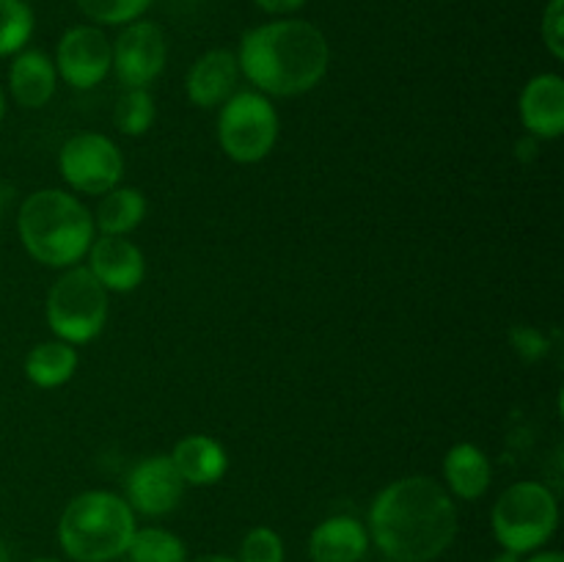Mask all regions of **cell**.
Returning a JSON list of instances; mask_svg holds the SVG:
<instances>
[{
	"label": "cell",
	"instance_id": "10",
	"mask_svg": "<svg viewBox=\"0 0 564 562\" xmlns=\"http://www.w3.org/2000/svg\"><path fill=\"white\" fill-rule=\"evenodd\" d=\"M113 66V47L102 28L75 25L61 36L55 50V69L72 88L88 91L108 77Z\"/></svg>",
	"mask_w": 564,
	"mask_h": 562
},
{
	"label": "cell",
	"instance_id": "11",
	"mask_svg": "<svg viewBox=\"0 0 564 562\" xmlns=\"http://www.w3.org/2000/svg\"><path fill=\"white\" fill-rule=\"evenodd\" d=\"M185 488V479L169 455L143 457L127 474V505L147 518H163L180 507Z\"/></svg>",
	"mask_w": 564,
	"mask_h": 562
},
{
	"label": "cell",
	"instance_id": "28",
	"mask_svg": "<svg viewBox=\"0 0 564 562\" xmlns=\"http://www.w3.org/2000/svg\"><path fill=\"white\" fill-rule=\"evenodd\" d=\"M253 3H257L262 11H268V14L284 17V14H292V11H297L301 6H306V0H253Z\"/></svg>",
	"mask_w": 564,
	"mask_h": 562
},
{
	"label": "cell",
	"instance_id": "7",
	"mask_svg": "<svg viewBox=\"0 0 564 562\" xmlns=\"http://www.w3.org/2000/svg\"><path fill=\"white\" fill-rule=\"evenodd\" d=\"M218 141L235 163L251 165L264 160L279 141L275 105L259 91H235L220 105Z\"/></svg>",
	"mask_w": 564,
	"mask_h": 562
},
{
	"label": "cell",
	"instance_id": "31",
	"mask_svg": "<svg viewBox=\"0 0 564 562\" xmlns=\"http://www.w3.org/2000/svg\"><path fill=\"white\" fill-rule=\"evenodd\" d=\"M490 562H521V556L512 554V551H501V554H496Z\"/></svg>",
	"mask_w": 564,
	"mask_h": 562
},
{
	"label": "cell",
	"instance_id": "17",
	"mask_svg": "<svg viewBox=\"0 0 564 562\" xmlns=\"http://www.w3.org/2000/svg\"><path fill=\"white\" fill-rule=\"evenodd\" d=\"M171 461H174L185 485H193V488L220 483L226 468H229V455H226L224 446L202 433L185 435L171 452Z\"/></svg>",
	"mask_w": 564,
	"mask_h": 562
},
{
	"label": "cell",
	"instance_id": "35",
	"mask_svg": "<svg viewBox=\"0 0 564 562\" xmlns=\"http://www.w3.org/2000/svg\"><path fill=\"white\" fill-rule=\"evenodd\" d=\"M383 562H397V560H383Z\"/></svg>",
	"mask_w": 564,
	"mask_h": 562
},
{
	"label": "cell",
	"instance_id": "18",
	"mask_svg": "<svg viewBox=\"0 0 564 562\" xmlns=\"http://www.w3.org/2000/svg\"><path fill=\"white\" fill-rule=\"evenodd\" d=\"M444 479L449 496L463 501H477L488 494L494 466L477 444H455L444 457Z\"/></svg>",
	"mask_w": 564,
	"mask_h": 562
},
{
	"label": "cell",
	"instance_id": "12",
	"mask_svg": "<svg viewBox=\"0 0 564 562\" xmlns=\"http://www.w3.org/2000/svg\"><path fill=\"white\" fill-rule=\"evenodd\" d=\"M88 270L108 292H132L147 275L143 251L127 237H94L88 248Z\"/></svg>",
	"mask_w": 564,
	"mask_h": 562
},
{
	"label": "cell",
	"instance_id": "4",
	"mask_svg": "<svg viewBox=\"0 0 564 562\" xmlns=\"http://www.w3.org/2000/svg\"><path fill=\"white\" fill-rule=\"evenodd\" d=\"M135 529L127 499L110 490H86L61 512L58 543L75 562H113L127 554Z\"/></svg>",
	"mask_w": 564,
	"mask_h": 562
},
{
	"label": "cell",
	"instance_id": "14",
	"mask_svg": "<svg viewBox=\"0 0 564 562\" xmlns=\"http://www.w3.org/2000/svg\"><path fill=\"white\" fill-rule=\"evenodd\" d=\"M237 77H240V66H237V55L231 50H207L193 61L191 72H187V99L202 110L220 108L235 94Z\"/></svg>",
	"mask_w": 564,
	"mask_h": 562
},
{
	"label": "cell",
	"instance_id": "26",
	"mask_svg": "<svg viewBox=\"0 0 564 562\" xmlns=\"http://www.w3.org/2000/svg\"><path fill=\"white\" fill-rule=\"evenodd\" d=\"M543 42L556 61L564 58V0H551L543 11Z\"/></svg>",
	"mask_w": 564,
	"mask_h": 562
},
{
	"label": "cell",
	"instance_id": "20",
	"mask_svg": "<svg viewBox=\"0 0 564 562\" xmlns=\"http://www.w3.org/2000/svg\"><path fill=\"white\" fill-rule=\"evenodd\" d=\"M77 361L80 356L75 345H66L61 339L42 342L25 356V378L39 389H58L66 380H72Z\"/></svg>",
	"mask_w": 564,
	"mask_h": 562
},
{
	"label": "cell",
	"instance_id": "5",
	"mask_svg": "<svg viewBox=\"0 0 564 562\" xmlns=\"http://www.w3.org/2000/svg\"><path fill=\"white\" fill-rule=\"evenodd\" d=\"M560 501L554 490L534 479L510 485L490 510V529L505 551L523 556L540 551L556 532Z\"/></svg>",
	"mask_w": 564,
	"mask_h": 562
},
{
	"label": "cell",
	"instance_id": "33",
	"mask_svg": "<svg viewBox=\"0 0 564 562\" xmlns=\"http://www.w3.org/2000/svg\"><path fill=\"white\" fill-rule=\"evenodd\" d=\"M28 562H61V560H55V556H36V560H28Z\"/></svg>",
	"mask_w": 564,
	"mask_h": 562
},
{
	"label": "cell",
	"instance_id": "23",
	"mask_svg": "<svg viewBox=\"0 0 564 562\" xmlns=\"http://www.w3.org/2000/svg\"><path fill=\"white\" fill-rule=\"evenodd\" d=\"M33 36V9L28 0H0V58L25 50Z\"/></svg>",
	"mask_w": 564,
	"mask_h": 562
},
{
	"label": "cell",
	"instance_id": "25",
	"mask_svg": "<svg viewBox=\"0 0 564 562\" xmlns=\"http://www.w3.org/2000/svg\"><path fill=\"white\" fill-rule=\"evenodd\" d=\"M284 540L275 529L253 527L240 543V560L237 562H284Z\"/></svg>",
	"mask_w": 564,
	"mask_h": 562
},
{
	"label": "cell",
	"instance_id": "3",
	"mask_svg": "<svg viewBox=\"0 0 564 562\" xmlns=\"http://www.w3.org/2000/svg\"><path fill=\"white\" fill-rule=\"evenodd\" d=\"M20 240L31 259L47 268H75L94 242V215L58 187H44L22 202L17 215Z\"/></svg>",
	"mask_w": 564,
	"mask_h": 562
},
{
	"label": "cell",
	"instance_id": "15",
	"mask_svg": "<svg viewBox=\"0 0 564 562\" xmlns=\"http://www.w3.org/2000/svg\"><path fill=\"white\" fill-rule=\"evenodd\" d=\"M369 551V532L358 518L330 516L308 534L312 562H361Z\"/></svg>",
	"mask_w": 564,
	"mask_h": 562
},
{
	"label": "cell",
	"instance_id": "16",
	"mask_svg": "<svg viewBox=\"0 0 564 562\" xmlns=\"http://www.w3.org/2000/svg\"><path fill=\"white\" fill-rule=\"evenodd\" d=\"M58 69L44 50H20L9 66V91L25 110L44 108L53 99Z\"/></svg>",
	"mask_w": 564,
	"mask_h": 562
},
{
	"label": "cell",
	"instance_id": "19",
	"mask_svg": "<svg viewBox=\"0 0 564 562\" xmlns=\"http://www.w3.org/2000/svg\"><path fill=\"white\" fill-rule=\"evenodd\" d=\"M147 218V198L138 187L116 185L99 202L97 215H94V229L110 237H127L135 231Z\"/></svg>",
	"mask_w": 564,
	"mask_h": 562
},
{
	"label": "cell",
	"instance_id": "2",
	"mask_svg": "<svg viewBox=\"0 0 564 562\" xmlns=\"http://www.w3.org/2000/svg\"><path fill=\"white\" fill-rule=\"evenodd\" d=\"M330 64L325 33L306 20H273L242 33L237 66L264 97H301Z\"/></svg>",
	"mask_w": 564,
	"mask_h": 562
},
{
	"label": "cell",
	"instance_id": "1",
	"mask_svg": "<svg viewBox=\"0 0 564 562\" xmlns=\"http://www.w3.org/2000/svg\"><path fill=\"white\" fill-rule=\"evenodd\" d=\"M367 532L386 560L433 562L457 538L455 499L424 474L402 477L372 499Z\"/></svg>",
	"mask_w": 564,
	"mask_h": 562
},
{
	"label": "cell",
	"instance_id": "8",
	"mask_svg": "<svg viewBox=\"0 0 564 562\" xmlns=\"http://www.w3.org/2000/svg\"><path fill=\"white\" fill-rule=\"evenodd\" d=\"M58 169L72 191L102 196L121 182L124 158L119 147L102 132H77L66 138L61 147Z\"/></svg>",
	"mask_w": 564,
	"mask_h": 562
},
{
	"label": "cell",
	"instance_id": "21",
	"mask_svg": "<svg viewBox=\"0 0 564 562\" xmlns=\"http://www.w3.org/2000/svg\"><path fill=\"white\" fill-rule=\"evenodd\" d=\"M124 556L130 562H187V545L169 529L143 527L135 529Z\"/></svg>",
	"mask_w": 564,
	"mask_h": 562
},
{
	"label": "cell",
	"instance_id": "32",
	"mask_svg": "<svg viewBox=\"0 0 564 562\" xmlns=\"http://www.w3.org/2000/svg\"><path fill=\"white\" fill-rule=\"evenodd\" d=\"M3 119H6V94L3 88H0V125H3Z\"/></svg>",
	"mask_w": 564,
	"mask_h": 562
},
{
	"label": "cell",
	"instance_id": "6",
	"mask_svg": "<svg viewBox=\"0 0 564 562\" xmlns=\"http://www.w3.org/2000/svg\"><path fill=\"white\" fill-rule=\"evenodd\" d=\"M108 323V290L91 270L66 268V273L47 292V325L55 339L66 345H88Z\"/></svg>",
	"mask_w": 564,
	"mask_h": 562
},
{
	"label": "cell",
	"instance_id": "29",
	"mask_svg": "<svg viewBox=\"0 0 564 562\" xmlns=\"http://www.w3.org/2000/svg\"><path fill=\"white\" fill-rule=\"evenodd\" d=\"M527 562H564L562 551H532V556H529Z\"/></svg>",
	"mask_w": 564,
	"mask_h": 562
},
{
	"label": "cell",
	"instance_id": "34",
	"mask_svg": "<svg viewBox=\"0 0 564 562\" xmlns=\"http://www.w3.org/2000/svg\"><path fill=\"white\" fill-rule=\"evenodd\" d=\"M9 560V556H6V549H3V543H0V562H6Z\"/></svg>",
	"mask_w": 564,
	"mask_h": 562
},
{
	"label": "cell",
	"instance_id": "27",
	"mask_svg": "<svg viewBox=\"0 0 564 562\" xmlns=\"http://www.w3.org/2000/svg\"><path fill=\"white\" fill-rule=\"evenodd\" d=\"M510 342L516 347V353L527 361H538L549 353V339L540 334L538 328H529V325H518V328L510 331Z\"/></svg>",
	"mask_w": 564,
	"mask_h": 562
},
{
	"label": "cell",
	"instance_id": "9",
	"mask_svg": "<svg viewBox=\"0 0 564 562\" xmlns=\"http://www.w3.org/2000/svg\"><path fill=\"white\" fill-rule=\"evenodd\" d=\"M110 47H113V66L110 69L116 72L124 88H149V83L163 75L169 42H165V33L158 22H130Z\"/></svg>",
	"mask_w": 564,
	"mask_h": 562
},
{
	"label": "cell",
	"instance_id": "13",
	"mask_svg": "<svg viewBox=\"0 0 564 562\" xmlns=\"http://www.w3.org/2000/svg\"><path fill=\"white\" fill-rule=\"evenodd\" d=\"M521 121L538 141H554L564 132V80L556 72H543L523 86Z\"/></svg>",
	"mask_w": 564,
	"mask_h": 562
},
{
	"label": "cell",
	"instance_id": "22",
	"mask_svg": "<svg viewBox=\"0 0 564 562\" xmlns=\"http://www.w3.org/2000/svg\"><path fill=\"white\" fill-rule=\"evenodd\" d=\"M154 116H158V108L149 88H127L113 108V125L124 136L138 138L152 130Z\"/></svg>",
	"mask_w": 564,
	"mask_h": 562
},
{
	"label": "cell",
	"instance_id": "30",
	"mask_svg": "<svg viewBox=\"0 0 564 562\" xmlns=\"http://www.w3.org/2000/svg\"><path fill=\"white\" fill-rule=\"evenodd\" d=\"M187 562H237L235 556H226V554H202V556H193Z\"/></svg>",
	"mask_w": 564,
	"mask_h": 562
},
{
	"label": "cell",
	"instance_id": "24",
	"mask_svg": "<svg viewBox=\"0 0 564 562\" xmlns=\"http://www.w3.org/2000/svg\"><path fill=\"white\" fill-rule=\"evenodd\" d=\"M75 3L97 25H130L147 14L154 0H75Z\"/></svg>",
	"mask_w": 564,
	"mask_h": 562
}]
</instances>
